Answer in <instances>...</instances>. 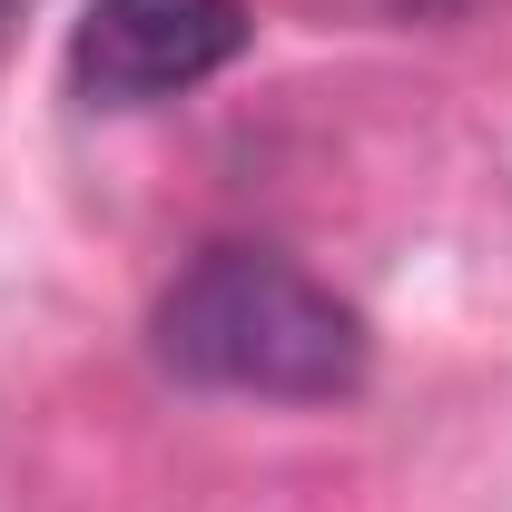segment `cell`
<instances>
[{
	"instance_id": "cell-4",
	"label": "cell",
	"mask_w": 512,
	"mask_h": 512,
	"mask_svg": "<svg viewBox=\"0 0 512 512\" xmlns=\"http://www.w3.org/2000/svg\"><path fill=\"white\" fill-rule=\"evenodd\" d=\"M10 10H20V0H0V30H10Z\"/></svg>"
},
{
	"instance_id": "cell-2",
	"label": "cell",
	"mask_w": 512,
	"mask_h": 512,
	"mask_svg": "<svg viewBox=\"0 0 512 512\" xmlns=\"http://www.w3.org/2000/svg\"><path fill=\"white\" fill-rule=\"evenodd\" d=\"M256 40L247 0H89L69 30V89L89 109H158Z\"/></svg>"
},
{
	"instance_id": "cell-1",
	"label": "cell",
	"mask_w": 512,
	"mask_h": 512,
	"mask_svg": "<svg viewBox=\"0 0 512 512\" xmlns=\"http://www.w3.org/2000/svg\"><path fill=\"white\" fill-rule=\"evenodd\" d=\"M148 345H158V365L178 384L266 394V404H335V394H355L365 365H375L365 316L276 247L188 256V276L148 316Z\"/></svg>"
},
{
	"instance_id": "cell-3",
	"label": "cell",
	"mask_w": 512,
	"mask_h": 512,
	"mask_svg": "<svg viewBox=\"0 0 512 512\" xmlns=\"http://www.w3.org/2000/svg\"><path fill=\"white\" fill-rule=\"evenodd\" d=\"M394 10H473V0H394Z\"/></svg>"
}]
</instances>
